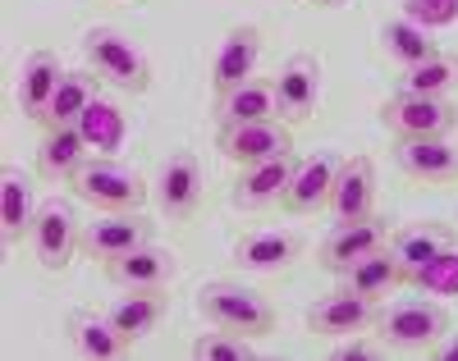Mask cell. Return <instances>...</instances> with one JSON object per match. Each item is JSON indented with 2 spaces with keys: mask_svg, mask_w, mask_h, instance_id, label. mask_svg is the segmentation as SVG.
<instances>
[{
  "mask_svg": "<svg viewBox=\"0 0 458 361\" xmlns=\"http://www.w3.org/2000/svg\"><path fill=\"white\" fill-rule=\"evenodd\" d=\"M198 311L216 330H234L248 339L276 330V306L266 302V293H257L252 284H239V279H211V284H202Z\"/></svg>",
  "mask_w": 458,
  "mask_h": 361,
  "instance_id": "cell-1",
  "label": "cell"
},
{
  "mask_svg": "<svg viewBox=\"0 0 458 361\" xmlns=\"http://www.w3.org/2000/svg\"><path fill=\"white\" fill-rule=\"evenodd\" d=\"M83 55H88V69L101 83H110L114 92L138 97V92L151 88V64H147L142 46L120 28H88L83 32Z\"/></svg>",
  "mask_w": 458,
  "mask_h": 361,
  "instance_id": "cell-2",
  "label": "cell"
},
{
  "mask_svg": "<svg viewBox=\"0 0 458 361\" xmlns=\"http://www.w3.org/2000/svg\"><path fill=\"white\" fill-rule=\"evenodd\" d=\"M376 339L386 348H399V352H427L445 339L449 330V311L431 298H403V302H390L386 311H376Z\"/></svg>",
  "mask_w": 458,
  "mask_h": 361,
  "instance_id": "cell-3",
  "label": "cell"
},
{
  "mask_svg": "<svg viewBox=\"0 0 458 361\" xmlns=\"http://www.w3.org/2000/svg\"><path fill=\"white\" fill-rule=\"evenodd\" d=\"M69 183L97 211H138L151 197L147 179L133 165H124V160H114V155H92Z\"/></svg>",
  "mask_w": 458,
  "mask_h": 361,
  "instance_id": "cell-4",
  "label": "cell"
},
{
  "mask_svg": "<svg viewBox=\"0 0 458 361\" xmlns=\"http://www.w3.org/2000/svg\"><path fill=\"white\" fill-rule=\"evenodd\" d=\"M380 124L394 138H449L458 129V105L445 97H417V92H394L380 105Z\"/></svg>",
  "mask_w": 458,
  "mask_h": 361,
  "instance_id": "cell-5",
  "label": "cell"
},
{
  "mask_svg": "<svg viewBox=\"0 0 458 361\" xmlns=\"http://www.w3.org/2000/svg\"><path fill=\"white\" fill-rule=\"evenodd\" d=\"M79 238H83L79 211H73L64 197H47V202L37 206L28 243H32V256L42 261L47 270H64L69 256H73V248H79Z\"/></svg>",
  "mask_w": 458,
  "mask_h": 361,
  "instance_id": "cell-6",
  "label": "cell"
},
{
  "mask_svg": "<svg viewBox=\"0 0 458 361\" xmlns=\"http://www.w3.org/2000/svg\"><path fill=\"white\" fill-rule=\"evenodd\" d=\"M216 151L229 160V165L248 170V165H261V160L293 155V133L280 124V119H261V124H220Z\"/></svg>",
  "mask_w": 458,
  "mask_h": 361,
  "instance_id": "cell-7",
  "label": "cell"
},
{
  "mask_svg": "<svg viewBox=\"0 0 458 361\" xmlns=\"http://www.w3.org/2000/svg\"><path fill=\"white\" fill-rule=\"evenodd\" d=\"M151 202L165 220H188L202 206V160L193 151H170L151 183Z\"/></svg>",
  "mask_w": 458,
  "mask_h": 361,
  "instance_id": "cell-8",
  "label": "cell"
},
{
  "mask_svg": "<svg viewBox=\"0 0 458 361\" xmlns=\"http://www.w3.org/2000/svg\"><path fill=\"white\" fill-rule=\"evenodd\" d=\"M386 238H390V224L380 220V215H362V220H335V229L321 238V248H317V256H321V265L330 270V274H344L349 265H358L362 256H371L376 248H386Z\"/></svg>",
  "mask_w": 458,
  "mask_h": 361,
  "instance_id": "cell-9",
  "label": "cell"
},
{
  "mask_svg": "<svg viewBox=\"0 0 458 361\" xmlns=\"http://www.w3.org/2000/svg\"><path fill=\"white\" fill-rule=\"evenodd\" d=\"M339 165H344V155L339 151H312V155H302L298 165H293V179H289V192H284V211L293 215H312L321 206H330V188L339 179Z\"/></svg>",
  "mask_w": 458,
  "mask_h": 361,
  "instance_id": "cell-10",
  "label": "cell"
},
{
  "mask_svg": "<svg viewBox=\"0 0 458 361\" xmlns=\"http://www.w3.org/2000/svg\"><path fill=\"white\" fill-rule=\"evenodd\" d=\"M142 243H151V220L138 211H101V220L83 224V238H79V248L97 261H114Z\"/></svg>",
  "mask_w": 458,
  "mask_h": 361,
  "instance_id": "cell-11",
  "label": "cell"
},
{
  "mask_svg": "<svg viewBox=\"0 0 458 361\" xmlns=\"http://www.w3.org/2000/svg\"><path fill=\"white\" fill-rule=\"evenodd\" d=\"M386 248L394 252V261L403 265V274L417 279L436 256L454 252V224H445V220H417V224L390 229Z\"/></svg>",
  "mask_w": 458,
  "mask_h": 361,
  "instance_id": "cell-12",
  "label": "cell"
},
{
  "mask_svg": "<svg viewBox=\"0 0 458 361\" xmlns=\"http://www.w3.org/2000/svg\"><path fill=\"white\" fill-rule=\"evenodd\" d=\"M257 60H261V32L252 23L229 28L220 37L216 55H211V92L225 97V92H234L239 83H248V78L257 73Z\"/></svg>",
  "mask_w": 458,
  "mask_h": 361,
  "instance_id": "cell-13",
  "label": "cell"
},
{
  "mask_svg": "<svg viewBox=\"0 0 458 361\" xmlns=\"http://www.w3.org/2000/svg\"><path fill=\"white\" fill-rule=\"evenodd\" d=\"M174 274H179V256L157 243H142L124 256L106 261V279L114 289H170Z\"/></svg>",
  "mask_w": 458,
  "mask_h": 361,
  "instance_id": "cell-14",
  "label": "cell"
},
{
  "mask_svg": "<svg viewBox=\"0 0 458 361\" xmlns=\"http://www.w3.org/2000/svg\"><path fill=\"white\" fill-rule=\"evenodd\" d=\"M276 101H280V119H289V124L312 119L321 110V60L289 55L284 69L276 73Z\"/></svg>",
  "mask_w": 458,
  "mask_h": 361,
  "instance_id": "cell-15",
  "label": "cell"
},
{
  "mask_svg": "<svg viewBox=\"0 0 458 361\" xmlns=\"http://www.w3.org/2000/svg\"><path fill=\"white\" fill-rule=\"evenodd\" d=\"M376 325V302L353 293V289H335L326 293L321 302H312L308 311V330L312 334H326V339H344V334H362Z\"/></svg>",
  "mask_w": 458,
  "mask_h": 361,
  "instance_id": "cell-16",
  "label": "cell"
},
{
  "mask_svg": "<svg viewBox=\"0 0 458 361\" xmlns=\"http://www.w3.org/2000/svg\"><path fill=\"white\" fill-rule=\"evenodd\" d=\"M298 256H302V233L298 229H252V233H243L234 243L239 270H252V274L289 270Z\"/></svg>",
  "mask_w": 458,
  "mask_h": 361,
  "instance_id": "cell-17",
  "label": "cell"
},
{
  "mask_svg": "<svg viewBox=\"0 0 458 361\" xmlns=\"http://www.w3.org/2000/svg\"><path fill=\"white\" fill-rule=\"evenodd\" d=\"M293 165H298L293 155H276V160H261V165L239 170L234 188H229V202H234L239 211H266V206L284 202L289 179H293Z\"/></svg>",
  "mask_w": 458,
  "mask_h": 361,
  "instance_id": "cell-18",
  "label": "cell"
},
{
  "mask_svg": "<svg viewBox=\"0 0 458 361\" xmlns=\"http://www.w3.org/2000/svg\"><path fill=\"white\" fill-rule=\"evenodd\" d=\"M394 165L417 183H458V151L445 138H399Z\"/></svg>",
  "mask_w": 458,
  "mask_h": 361,
  "instance_id": "cell-19",
  "label": "cell"
},
{
  "mask_svg": "<svg viewBox=\"0 0 458 361\" xmlns=\"http://www.w3.org/2000/svg\"><path fill=\"white\" fill-rule=\"evenodd\" d=\"M37 206L42 202H37L32 174H23L19 165L0 170V238H5V248H19L23 238L32 233Z\"/></svg>",
  "mask_w": 458,
  "mask_h": 361,
  "instance_id": "cell-20",
  "label": "cell"
},
{
  "mask_svg": "<svg viewBox=\"0 0 458 361\" xmlns=\"http://www.w3.org/2000/svg\"><path fill=\"white\" fill-rule=\"evenodd\" d=\"M64 78V64L55 51H32L19 69V83H14V101H19V114H28L32 124H42L47 110H51V97Z\"/></svg>",
  "mask_w": 458,
  "mask_h": 361,
  "instance_id": "cell-21",
  "label": "cell"
},
{
  "mask_svg": "<svg viewBox=\"0 0 458 361\" xmlns=\"http://www.w3.org/2000/svg\"><path fill=\"white\" fill-rule=\"evenodd\" d=\"M165 311H170L165 289H124V298H114L106 306V315L114 320V330H120L129 343H142V339L157 334Z\"/></svg>",
  "mask_w": 458,
  "mask_h": 361,
  "instance_id": "cell-22",
  "label": "cell"
},
{
  "mask_svg": "<svg viewBox=\"0 0 458 361\" xmlns=\"http://www.w3.org/2000/svg\"><path fill=\"white\" fill-rule=\"evenodd\" d=\"M64 334H69V348L88 361H114L133 348L120 330H114V320L106 311H69Z\"/></svg>",
  "mask_w": 458,
  "mask_h": 361,
  "instance_id": "cell-23",
  "label": "cell"
},
{
  "mask_svg": "<svg viewBox=\"0 0 458 361\" xmlns=\"http://www.w3.org/2000/svg\"><path fill=\"white\" fill-rule=\"evenodd\" d=\"M371 206H376V165H371L367 155H349V160L339 165L335 188H330V211H335V220L344 224V220L371 215Z\"/></svg>",
  "mask_w": 458,
  "mask_h": 361,
  "instance_id": "cell-24",
  "label": "cell"
},
{
  "mask_svg": "<svg viewBox=\"0 0 458 361\" xmlns=\"http://www.w3.org/2000/svg\"><path fill=\"white\" fill-rule=\"evenodd\" d=\"M92 160V147L83 138L79 124H64V129H47L42 147H37V174L47 183H60V179H73L83 165Z\"/></svg>",
  "mask_w": 458,
  "mask_h": 361,
  "instance_id": "cell-25",
  "label": "cell"
},
{
  "mask_svg": "<svg viewBox=\"0 0 458 361\" xmlns=\"http://www.w3.org/2000/svg\"><path fill=\"white\" fill-rule=\"evenodd\" d=\"M261 119H280L271 78H248L234 92L216 97V124H261Z\"/></svg>",
  "mask_w": 458,
  "mask_h": 361,
  "instance_id": "cell-26",
  "label": "cell"
},
{
  "mask_svg": "<svg viewBox=\"0 0 458 361\" xmlns=\"http://www.w3.org/2000/svg\"><path fill=\"white\" fill-rule=\"evenodd\" d=\"M339 279H344V289H353V293H362L371 302H386L399 284H408V274H403V265L394 261L390 248H376L371 256H362L358 265H349Z\"/></svg>",
  "mask_w": 458,
  "mask_h": 361,
  "instance_id": "cell-27",
  "label": "cell"
},
{
  "mask_svg": "<svg viewBox=\"0 0 458 361\" xmlns=\"http://www.w3.org/2000/svg\"><path fill=\"white\" fill-rule=\"evenodd\" d=\"M380 51H386V60H394L399 69H412V64L440 55V42L431 37V28L417 23V19H386L380 23Z\"/></svg>",
  "mask_w": 458,
  "mask_h": 361,
  "instance_id": "cell-28",
  "label": "cell"
},
{
  "mask_svg": "<svg viewBox=\"0 0 458 361\" xmlns=\"http://www.w3.org/2000/svg\"><path fill=\"white\" fill-rule=\"evenodd\" d=\"M97 83H101V78H97L92 69H64L60 88H55V97H51V110H47V119H42V129L79 124L83 110L97 101Z\"/></svg>",
  "mask_w": 458,
  "mask_h": 361,
  "instance_id": "cell-29",
  "label": "cell"
},
{
  "mask_svg": "<svg viewBox=\"0 0 458 361\" xmlns=\"http://www.w3.org/2000/svg\"><path fill=\"white\" fill-rule=\"evenodd\" d=\"M79 129H83V138H88V147H92L97 155H110V151H120V147H124V138H129V119L120 114V105H114V101L97 97V101L83 110Z\"/></svg>",
  "mask_w": 458,
  "mask_h": 361,
  "instance_id": "cell-30",
  "label": "cell"
},
{
  "mask_svg": "<svg viewBox=\"0 0 458 361\" xmlns=\"http://www.w3.org/2000/svg\"><path fill=\"white\" fill-rule=\"evenodd\" d=\"M458 83V60L454 55H431L422 64L403 69L399 78V92H417V97H445Z\"/></svg>",
  "mask_w": 458,
  "mask_h": 361,
  "instance_id": "cell-31",
  "label": "cell"
},
{
  "mask_svg": "<svg viewBox=\"0 0 458 361\" xmlns=\"http://www.w3.org/2000/svg\"><path fill=\"white\" fill-rule=\"evenodd\" d=\"M188 357H198V361H257V348H252L248 334L216 330V334H198Z\"/></svg>",
  "mask_w": 458,
  "mask_h": 361,
  "instance_id": "cell-32",
  "label": "cell"
},
{
  "mask_svg": "<svg viewBox=\"0 0 458 361\" xmlns=\"http://www.w3.org/2000/svg\"><path fill=\"white\" fill-rule=\"evenodd\" d=\"M417 284H422L427 293H454V289H458V256H454V252L436 256L422 274H417Z\"/></svg>",
  "mask_w": 458,
  "mask_h": 361,
  "instance_id": "cell-33",
  "label": "cell"
},
{
  "mask_svg": "<svg viewBox=\"0 0 458 361\" xmlns=\"http://www.w3.org/2000/svg\"><path fill=\"white\" fill-rule=\"evenodd\" d=\"M380 352H386V343H380L376 334H371V339H362V334H344V339H335L330 361H376Z\"/></svg>",
  "mask_w": 458,
  "mask_h": 361,
  "instance_id": "cell-34",
  "label": "cell"
},
{
  "mask_svg": "<svg viewBox=\"0 0 458 361\" xmlns=\"http://www.w3.org/2000/svg\"><path fill=\"white\" fill-rule=\"evenodd\" d=\"M422 5H427V19H422L427 28H431V23H449V19L458 14V0H408V19L422 10Z\"/></svg>",
  "mask_w": 458,
  "mask_h": 361,
  "instance_id": "cell-35",
  "label": "cell"
},
{
  "mask_svg": "<svg viewBox=\"0 0 458 361\" xmlns=\"http://www.w3.org/2000/svg\"><path fill=\"white\" fill-rule=\"evenodd\" d=\"M436 361H458V334L445 330V339L436 343Z\"/></svg>",
  "mask_w": 458,
  "mask_h": 361,
  "instance_id": "cell-36",
  "label": "cell"
},
{
  "mask_svg": "<svg viewBox=\"0 0 458 361\" xmlns=\"http://www.w3.org/2000/svg\"><path fill=\"white\" fill-rule=\"evenodd\" d=\"M308 5H317V10H339V5H349V0H308Z\"/></svg>",
  "mask_w": 458,
  "mask_h": 361,
  "instance_id": "cell-37",
  "label": "cell"
}]
</instances>
